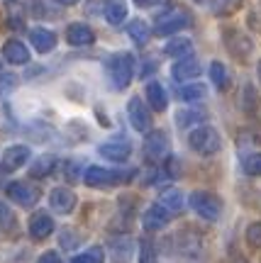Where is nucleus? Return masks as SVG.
<instances>
[{
  "label": "nucleus",
  "mask_w": 261,
  "mask_h": 263,
  "mask_svg": "<svg viewBox=\"0 0 261 263\" xmlns=\"http://www.w3.org/2000/svg\"><path fill=\"white\" fill-rule=\"evenodd\" d=\"M108 73H110V83L115 90H125L130 85L132 76H134V57L127 51L112 54L108 59Z\"/></svg>",
  "instance_id": "obj_1"
},
{
  "label": "nucleus",
  "mask_w": 261,
  "mask_h": 263,
  "mask_svg": "<svg viewBox=\"0 0 261 263\" xmlns=\"http://www.w3.org/2000/svg\"><path fill=\"white\" fill-rule=\"evenodd\" d=\"M134 171H110V168H103V166H88L83 173V180L85 185L91 188H112V185H120V183H127L132 180Z\"/></svg>",
  "instance_id": "obj_2"
},
{
  "label": "nucleus",
  "mask_w": 261,
  "mask_h": 263,
  "mask_svg": "<svg viewBox=\"0 0 261 263\" xmlns=\"http://www.w3.org/2000/svg\"><path fill=\"white\" fill-rule=\"evenodd\" d=\"M188 205L193 207L196 215H200L207 222H215L220 217V212H222V200L215 193H210V190H196L193 195L188 197Z\"/></svg>",
  "instance_id": "obj_3"
},
{
  "label": "nucleus",
  "mask_w": 261,
  "mask_h": 263,
  "mask_svg": "<svg viewBox=\"0 0 261 263\" xmlns=\"http://www.w3.org/2000/svg\"><path fill=\"white\" fill-rule=\"evenodd\" d=\"M188 144H190V149L196 154H203V156H213L222 146L220 134L213 127H198V129H193L190 137H188Z\"/></svg>",
  "instance_id": "obj_4"
},
{
  "label": "nucleus",
  "mask_w": 261,
  "mask_h": 263,
  "mask_svg": "<svg viewBox=\"0 0 261 263\" xmlns=\"http://www.w3.org/2000/svg\"><path fill=\"white\" fill-rule=\"evenodd\" d=\"M190 15H188L186 10L181 8H173L168 10L166 15H161V17L156 20V27H154V34H159V37H168V34H173V32H178V29H186L190 27Z\"/></svg>",
  "instance_id": "obj_5"
},
{
  "label": "nucleus",
  "mask_w": 261,
  "mask_h": 263,
  "mask_svg": "<svg viewBox=\"0 0 261 263\" xmlns=\"http://www.w3.org/2000/svg\"><path fill=\"white\" fill-rule=\"evenodd\" d=\"M224 47H227V51H230L234 59L247 61L254 51V42L247 37L244 32H239V29H227V32H224Z\"/></svg>",
  "instance_id": "obj_6"
},
{
  "label": "nucleus",
  "mask_w": 261,
  "mask_h": 263,
  "mask_svg": "<svg viewBox=\"0 0 261 263\" xmlns=\"http://www.w3.org/2000/svg\"><path fill=\"white\" fill-rule=\"evenodd\" d=\"M168 154V137L164 132H149L144 139V156L151 163H161Z\"/></svg>",
  "instance_id": "obj_7"
},
{
  "label": "nucleus",
  "mask_w": 261,
  "mask_h": 263,
  "mask_svg": "<svg viewBox=\"0 0 261 263\" xmlns=\"http://www.w3.org/2000/svg\"><path fill=\"white\" fill-rule=\"evenodd\" d=\"M5 193H8V197L12 200V202H18V205L22 207H32L39 202V188L37 185H27V183H10L8 188H5Z\"/></svg>",
  "instance_id": "obj_8"
},
{
  "label": "nucleus",
  "mask_w": 261,
  "mask_h": 263,
  "mask_svg": "<svg viewBox=\"0 0 261 263\" xmlns=\"http://www.w3.org/2000/svg\"><path fill=\"white\" fill-rule=\"evenodd\" d=\"M127 115H130V122L137 132H149L151 129V112L144 107L142 98H132L127 105Z\"/></svg>",
  "instance_id": "obj_9"
},
{
  "label": "nucleus",
  "mask_w": 261,
  "mask_h": 263,
  "mask_svg": "<svg viewBox=\"0 0 261 263\" xmlns=\"http://www.w3.org/2000/svg\"><path fill=\"white\" fill-rule=\"evenodd\" d=\"M100 156H105L108 161H115V163H122V161L130 159L132 154V146L127 139H117V141H105L100 144Z\"/></svg>",
  "instance_id": "obj_10"
},
{
  "label": "nucleus",
  "mask_w": 261,
  "mask_h": 263,
  "mask_svg": "<svg viewBox=\"0 0 261 263\" xmlns=\"http://www.w3.org/2000/svg\"><path fill=\"white\" fill-rule=\"evenodd\" d=\"M29 159V146L25 144H15V146H10L5 154H3V171L10 173V171H18L20 166H25Z\"/></svg>",
  "instance_id": "obj_11"
},
{
  "label": "nucleus",
  "mask_w": 261,
  "mask_h": 263,
  "mask_svg": "<svg viewBox=\"0 0 261 263\" xmlns=\"http://www.w3.org/2000/svg\"><path fill=\"white\" fill-rule=\"evenodd\" d=\"M49 202H51V210L59 212V215H68L74 212L76 207V193L68 188H56L51 195H49Z\"/></svg>",
  "instance_id": "obj_12"
},
{
  "label": "nucleus",
  "mask_w": 261,
  "mask_h": 263,
  "mask_svg": "<svg viewBox=\"0 0 261 263\" xmlns=\"http://www.w3.org/2000/svg\"><path fill=\"white\" fill-rule=\"evenodd\" d=\"M168 219H171V212H168L164 205H151L147 212H144V229H149V232H156V229H164L168 224Z\"/></svg>",
  "instance_id": "obj_13"
},
{
  "label": "nucleus",
  "mask_w": 261,
  "mask_h": 263,
  "mask_svg": "<svg viewBox=\"0 0 261 263\" xmlns=\"http://www.w3.org/2000/svg\"><path fill=\"white\" fill-rule=\"evenodd\" d=\"M51 232H54V219H51L47 212L32 215V219H29V234H32V239L42 241V239H47Z\"/></svg>",
  "instance_id": "obj_14"
},
{
  "label": "nucleus",
  "mask_w": 261,
  "mask_h": 263,
  "mask_svg": "<svg viewBox=\"0 0 261 263\" xmlns=\"http://www.w3.org/2000/svg\"><path fill=\"white\" fill-rule=\"evenodd\" d=\"M3 57H5L8 64L20 66V64H27L29 61V51L20 39H8V42L3 44Z\"/></svg>",
  "instance_id": "obj_15"
},
{
  "label": "nucleus",
  "mask_w": 261,
  "mask_h": 263,
  "mask_svg": "<svg viewBox=\"0 0 261 263\" xmlns=\"http://www.w3.org/2000/svg\"><path fill=\"white\" fill-rule=\"evenodd\" d=\"M66 42H68L71 47H88V44L95 42V34L91 27L76 22V25H68V29H66Z\"/></svg>",
  "instance_id": "obj_16"
},
{
  "label": "nucleus",
  "mask_w": 261,
  "mask_h": 263,
  "mask_svg": "<svg viewBox=\"0 0 261 263\" xmlns=\"http://www.w3.org/2000/svg\"><path fill=\"white\" fill-rule=\"evenodd\" d=\"M29 42H32V47L37 49L39 54H49V51L56 47V34L51 29L37 27V29L29 32Z\"/></svg>",
  "instance_id": "obj_17"
},
{
  "label": "nucleus",
  "mask_w": 261,
  "mask_h": 263,
  "mask_svg": "<svg viewBox=\"0 0 261 263\" xmlns=\"http://www.w3.org/2000/svg\"><path fill=\"white\" fill-rule=\"evenodd\" d=\"M173 78L176 81H190V78H198L200 76V64H198L196 59H190V57H186V59H181L176 66H173Z\"/></svg>",
  "instance_id": "obj_18"
},
{
  "label": "nucleus",
  "mask_w": 261,
  "mask_h": 263,
  "mask_svg": "<svg viewBox=\"0 0 261 263\" xmlns=\"http://www.w3.org/2000/svg\"><path fill=\"white\" fill-rule=\"evenodd\" d=\"M147 103H149L151 110H156V112H164L168 105V98H166V90H164V85L159 83H149L147 85Z\"/></svg>",
  "instance_id": "obj_19"
},
{
  "label": "nucleus",
  "mask_w": 261,
  "mask_h": 263,
  "mask_svg": "<svg viewBox=\"0 0 261 263\" xmlns=\"http://www.w3.org/2000/svg\"><path fill=\"white\" fill-rule=\"evenodd\" d=\"M125 17H127L125 0H108V3H105V20H108L110 25H122Z\"/></svg>",
  "instance_id": "obj_20"
},
{
  "label": "nucleus",
  "mask_w": 261,
  "mask_h": 263,
  "mask_svg": "<svg viewBox=\"0 0 261 263\" xmlns=\"http://www.w3.org/2000/svg\"><path fill=\"white\" fill-rule=\"evenodd\" d=\"M159 205H164L171 212V215H176V212H181L183 210V195L178 193V190L168 188L161 193V197H159Z\"/></svg>",
  "instance_id": "obj_21"
},
{
  "label": "nucleus",
  "mask_w": 261,
  "mask_h": 263,
  "mask_svg": "<svg viewBox=\"0 0 261 263\" xmlns=\"http://www.w3.org/2000/svg\"><path fill=\"white\" fill-rule=\"evenodd\" d=\"M54 166H56V159L49 156V154H44V156H39V159L34 161V166L29 168V176H32V178H44V176H49V173L54 171Z\"/></svg>",
  "instance_id": "obj_22"
},
{
  "label": "nucleus",
  "mask_w": 261,
  "mask_h": 263,
  "mask_svg": "<svg viewBox=\"0 0 261 263\" xmlns=\"http://www.w3.org/2000/svg\"><path fill=\"white\" fill-rule=\"evenodd\" d=\"M190 49H193V44H190V39H183V37H178V39H171L166 47H164V54L166 57H188L190 54Z\"/></svg>",
  "instance_id": "obj_23"
},
{
  "label": "nucleus",
  "mask_w": 261,
  "mask_h": 263,
  "mask_svg": "<svg viewBox=\"0 0 261 263\" xmlns=\"http://www.w3.org/2000/svg\"><path fill=\"white\" fill-rule=\"evenodd\" d=\"M127 34H130L137 44H147L149 42V27H147V22L144 20H132L130 25H127Z\"/></svg>",
  "instance_id": "obj_24"
},
{
  "label": "nucleus",
  "mask_w": 261,
  "mask_h": 263,
  "mask_svg": "<svg viewBox=\"0 0 261 263\" xmlns=\"http://www.w3.org/2000/svg\"><path fill=\"white\" fill-rule=\"evenodd\" d=\"M132 254V244H130V239H115L110 244V256H112V261H127Z\"/></svg>",
  "instance_id": "obj_25"
},
{
  "label": "nucleus",
  "mask_w": 261,
  "mask_h": 263,
  "mask_svg": "<svg viewBox=\"0 0 261 263\" xmlns=\"http://www.w3.org/2000/svg\"><path fill=\"white\" fill-rule=\"evenodd\" d=\"M210 78H213V83L220 88V90H224L227 85H230V73H227V68H224L220 61H213V66H210Z\"/></svg>",
  "instance_id": "obj_26"
},
{
  "label": "nucleus",
  "mask_w": 261,
  "mask_h": 263,
  "mask_svg": "<svg viewBox=\"0 0 261 263\" xmlns=\"http://www.w3.org/2000/svg\"><path fill=\"white\" fill-rule=\"evenodd\" d=\"M210 8L215 15H232L242 8V0H210Z\"/></svg>",
  "instance_id": "obj_27"
},
{
  "label": "nucleus",
  "mask_w": 261,
  "mask_h": 263,
  "mask_svg": "<svg viewBox=\"0 0 261 263\" xmlns=\"http://www.w3.org/2000/svg\"><path fill=\"white\" fill-rule=\"evenodd\" d=\"M205 117L207 115L203 110H183V112L176 115V122H178V127H190V124H196V122H203Z\"/></svg>",
  "instance_id": "obj_28"
},
{
  "label": "nucleus",
  "mask_w": 261,
  "mask_h": 263,
  "mask_svg": "<svg viewBox=\"0 0 261 263\" xmlns=\"http://www.w3.org/2000/svg\"><path fill=\"white\" fill-rule=\"evenodd\" d=\"M74 263H105L103 246H93V249H88V251H83V254H78L74 258Z\"/></svg>",
  "instance_id": "obj_29"
},
{
  "label": "nucleus",
  "mask_w": 261,
  "mask_h": 263,
  "mask_svg": "<svg viewBox=\"0 0 261 263\" xmlns=\"http://www.w3.org/2000/svg\"><path fill=\"white\" fill-rule=\"evenodd\" d=\"M178 98L186 100V103L203 100V98H205V88H203V85H183V88L178 90Z\"/></svg>",
  "instance_id": "obj_30"
},
{
  "label": "nucleus",
  "mask_w": 261,
  "mask_h": 263,
  "mask_svg": "<svg viewBox=\"0 0 261 263\" xmlns=\"http://www.w3.org/2000/svg\"><path fill=\"white\" fill-rule=\"evenodd\" d=\"M256 105H259V98H256V90H254V85H244L242 90V107L247 112H256Z\"/></svg>",
  "instance_id": "obj_31"
},
{
  "label": "nucleus",
  "mask_w": 261,
  "mask_h": 263,
  "mask_svg": "<svg viewBox=\"0 0 261 263\" xmlns=\"http://www.w3.org/2000/svg\"><path fill=\"white\" fill-rule=\"evenodd\" d=\"M140 263H156V249H154V241H149V239H142Z\"/></svg>",
  "instance_id": "obj_32"
},
{
  "label": "nucleus",
  "mask_w": 261,
  "mask_h": 263,
  "mask_svg": "<svg viewBox=\"0 0 261 263\" xmlns=\"http://www.w3.org/2000/svg\"><path fill=\"white\" fill-rule=\"evenodd\" d=\"M244 173L261 178V154H252V156L244 159Z\"/></svg>",
  "instance_id": "obj_33"
},
{
  "label": "nucleus",
  "mask_w": 261,
  "mask_h": 263,
  "mask_svg": "<svg viewBox=\"0 0 261 263\" xmlns=\"http://www.w3.org/2000/svg\"><path fill=\"white\" fill-rule=\"evenodd\" d=\"M247 244L254 249H261V222H252L247 227Z\"/></svg>",
  "instance_id": "obj_34"
},
{
  "label": "nucleus",
  "mask_w": 261,
  "mask_h": 263,
  "mask_svg": "<svg viewBox=\"0 0 261 263\" xmlns=\"http://www.w3.org/2000/svg\"><path fill=\"white\" fill-rule=\"evenodd\" d=\"M12 222H15V217H12V212L8 210V205H0V227L8 229Z\"/></svg>",
  "instance_id": "obj_35"
},
{
  "label": "nucleus",
  "mask_w": 261,
  "mask_h": 263,
  "mask_svg": "<svg viewBox=\"0 0 261 263\" xmlns=\"http://www.w3.org/2000/svg\"><path fill=\"white\" fill-rule=\"evenodd\" d=\"M37 263H64V261L59 258V254H56V251H47V254L39 256V261H37Z\"/></svg>",
  "instance_id": "obj_36"
},
{
  "label": "nucleus",
  "mask_w": 261,
  "mask_h": 263,
  "mask_svg": "<svg viewBox=\"0 0 261 263\" xmlns=\"http://www.w3.org/2000/svg\"><path fill=\"white\" fill-rule=\"evenodd\" d=\"M56 3H61V5H76L78 0H56Z\"/></svg>",
  "instance_id": "obj_37"
},
{
  "label": "nucleus",
  "mask_w": 261,
  "mask_h": 263,
  "mask_svg": "<svg viewBox=\"0 0 261 263\" xmlns=\"http://www.w3.org/2000/svg\"><path fill=\"white\" fill-rule=\"evenodd\" d=\"M134 3H137V5H151L154 0H134Z\"/></svg>",
  "instance_id": "obj_38"
},
{
  "label": "nucleus",
  "mask_w": 261,
  "mask_h": 263,
  "mask_svg": "<svg viewBox=\"0 0 261 263\" xmlns=\"http://www.w3.org/2000/svg\"><path fill=\"white\" fill-rule=\"evenodd\" d=\"M256 76H259V83H261V61H259V66H256Z\"/></svg>",
  "instance_id": "obj_39"
},
{
  "label": "nucleus",
  "mask_w": 261,
  "mask_h": 263,
  "mask_svg": "<svg viewBox=\"0 0 261 263\" xmlns=\"http://www.w3.org/2000/svg\"><path fill=\"white\" fill-rule=\"evenodd\" d=\"M196 3H203V0H196Z\"/></svg>",
  "instance_id": "obj_40"
}]
</instances>
